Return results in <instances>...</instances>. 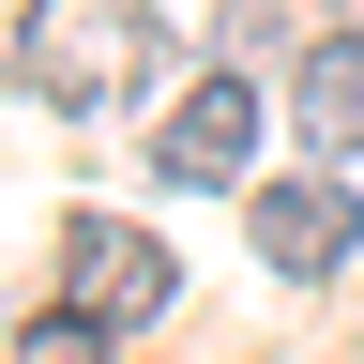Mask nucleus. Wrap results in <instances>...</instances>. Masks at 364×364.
<instances>
[{
  "mask_svg": "<svg viewBox=\"0 0 364 364\" xmlns=\"http://www.w3.org/2000/svg\"><path fill=\"white\" fill-rule=\"evenodd\" d=\"M152 167H167V182H243V167H258V76H198V91L152 122Z\"/></svg>",
  "mask_w": 364,
  "mask_h": 364,
  "instance_id": "f03ea898",
  "label": "nucleus"
},
{
  "mask_svg": "<svg viewBox=\"0 0 364 364\" xmlns=\"http://www.w3.org/2000/svg\"><path fill=\"white\" fill-rule=\"evenodd\" d=\"M16 364H107V334L61 304V318H31V334H16Z\"/></svg>",
  "mask_w": 364,
  "mask_h": 364,
  "instance_id": "423d86ee",
  "label": "nucleus"
},
{
  "mask_svg": "<svg viewBox=\"0 0 364 364\" xmlns=\"http://www.w3.org/2000/svg\"><path fill=\"white\" fill-rule=\"evenodd\" d=\"M0 61H31V0H0Z\"/></svg>",
  "mask_w": 364,
  "mask_h": 364,
  "instance_id": "0eeeda50",
  "label": "nucleus"
},
{
  "mask_svg": "<svg viewBox=\"0 0 364 364\" xmlns=\"http://www.w3.org/2000/svg\"><path fill=\"white\" fill-rule=\"evenodd\" d=\"M349 243H364L349 182H258V258H273V273H334Z\"/></svg>",
  "mask_w": 364,
  "mask_h": 364,
  "instance_id": "20e7f679",
  "label": "nucleus"
},
{
  "mask_svg": "<svg viewBox=\"0 0 364 364\" xmlns=\"http://www.w3.org/2000/svg\"><path fill=\"white\" fill-rule=\"evenodd\" d=\"M136 46H152V31H136V16H46L16 76L46 91V107H107V91L136 76Z\"/></svg>",
  "mask_w": 364,
  "mask_h": 364,
  "instance_id": "7ed1b4c3",
  "label": "nucleus"
},
{
  "mask_svg": "<svg viewBox=\"0 0 364 364\" xmlns=\"http://www.w3.org/2000/svg\"><path fill=\"white\" fill-rule=\"evenodd\" d=\"M289 107H304V136H318V152H364V31H334V46H304Z\"/></svg>",
  "mask_w": 364,
  "mask_h": 364,
  "instance_id": "39448f33",
  "label": "nucleus"
},
{
  "mask_svg": "<svg viewBox=\"0 0 364 364\" xmlns=\"http://www.w3.org/2000/svg\"><path fill=\"white\" fill-rule=\"evenodd\" d=\"M61 304L91 318V334H136V318L182 304V258L152 243V228H122V213H76L61 228Z\"/></svg>",
  "mask_w": 364,
  "mask_h": 364,
  "instance_id": "f257e3e1",
  "label": "nucleus"
}]
</instances>
